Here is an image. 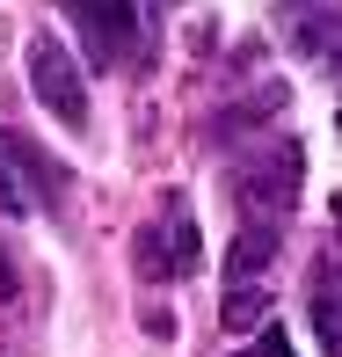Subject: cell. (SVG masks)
Segmentation results:
<instances>
[{
	"mask_svg": "<svg viewBox=\"0 0 342 357\" xmlns=\"http://www.w3.org/2000/svg\"><path fill=\"white\" fill-rule=\"evenodd\" d=\"M233 190H240V219H277V226H284V212L299 204V190H306V153H299V139H291V132H270V139L233 168Z\"/></svg>",
	"mask_w": 342,
	"mask_h": 357,
	"instance_id": "1",
	"label": "cell"
},
{
	"mask_svg": "<svg viewBox=\"0 0 342 357\" xmlns=\"http://www.w3.org/2000/svg\"><path fill=\"white\" fill-rule=\"evenodd\" d=\"M29 88H37V102L52 109L66 132H88V88H80V66L66 59V44H59L52 29L29 37Z\"/></svg>",
	"mask_w": 342,
	"mask_h": 357,
	"instance_id": "2",
	"label": "cell"
},
{
	"mask_svg": "<svg viewBox=\"0 0 342 357\" xmlns=\"http://www.w3.org/2000/svg\"><path fill=\"white\" fill-rule=\"evenodd\" d=\"M284 37L299 59H320V66H342V0H284Z\"/></svg>",
	"mask_w": 342,
	"mask_h": 357,
	"instance_id": "3",
	"label": "cell"
},
{
	"mask_svg": "<svg viewBox=\"0 0 342 357\" xmlns=\"http://www.w3.org/2000/svg\"><path fill=\"white\" fill-rule=\"evenodd\" d=\"M80 29H88V52L109 66V59H124V52H132L139 15H132V0H80Z\"/></svg>",
	"mask_w": 342,
	"mask_h": 357,
	"instance_id": "4",
	"label": "cell"
},
{
	"mask_svg": "<svg viewBox=\"0 0 342 357\" xmlns=\"http://www.w3.org/2000/svg\"><path fill=\"white\" fill-rule=\"evenodd\" d=\"M306 299H313V328H320V343H328V357H342V255L335 248L320 255V270L306 278Z\"/></svg>",
	"mask_w": 342,
	"mask_h": 357,
	"instance_id": "5",
	"label": "cell"
},
{
	"mask_svg": "<svg viewBox=\"0 0 342 357\" xmlns=\"http://www.w3.org/2000/svg\"><path fill=\"white\" fill-rule=\"evenodd\" d=\"M277 263V219H240L233 234V255H226V284H248Z\"/></svg>",
	"mask_w": 342,
	"mask_h": 357,
	"instance_id": "6",
	"label": "cell"
},
{
	"mask_svg": "<svg viewBox=\"0 0 342 357\" xmlns=\"http://www.w3.org/2000/svg\"><path fill=\"white\" fill-rule=\"evenodd\" d=\"M284 102H291V88H284V80H263L255 95H240L233 109H219V117H211V139H240L248 124H263V117H284Z\"/></svg>",
	"mask_w": 342,
	"mask_h": 357,
	"instance_id": "7",
	"label": "cell"
},
{
	"mask_svg": "<svg viewBox=\"0 0 342 357\" xmlns=\"http://www.w3.org/2000/svg\"><path fill=\"white\" fill-rule=\"evenodd\" d=\"M168 255H175V278H189V270L204 263V241H197V219L182 212V197H168Z\"/></svg>",
	"mask_w": 342,
	"mask_h": 357,
	"instance_id": "8",
	"label": "cell"
},
{
	"mask_svg": "<svg viewBox=\"0 0 342 357\" xmlns=\"http://www.w3.org/2000/svg\"><path fill=\"white\" fill-rule=\"evenodd\" d=\"M139 270L146 278H175V255H168V234H160V226H139Z\"/></svg>",
	"mask_w": 342,
	"mask_h": 357,
	"instance_id": "9",
	"label": "cell"
},
{
	"mask_svg": "<svg viewBox=\"0 0 342 357\" xmlns=\"http://www.w3.org/2000/svg\"><path fill=\"white\" fill-rule=\"evenodd\" d=\"M263 306H270V299H263V284H255V291H248V284H233V291H226V328H255V321H263Z\"/></svg>",
	"mask_w": 342,
	"mask_h": 357,
	"instance_id": "10",
	"label": "cell"
},
{
	"mask_svg": "<svg viewBox=\"0 0 342 357\" xmlns=\"http://www.w3.org/2000/svg\"><path fill=\"white\" fill-rule=\"evenodd\" d=\"M29 212V197L15 190V175H8V153H0V219H22Z\"/></svg>",
	"mask_w": 342,
	"mask_h": 357,
	"instance_id": "11",
	"label": "cell"
},
{
	"mask_svg": "<svg viewBox=\"0 0 342 357\" xmlns=\"http://www.w3.org/2000/svg\"><path fill=\"white\" fill-rule=\"evenodd\" d=\"M263 357H291V343H284V328H263Z\"/></svg>",
	"mask_w": 342,
	"mask_h": 357,
	"instance_id": "12",
	"label": "cell"
},
{
	"mask_svg": "<svg viewBox=\"0 0 342 357\" xmlns=\"http://www.w3.org/2000/svg\"><path fill=\"white\" fill-rule=\"evenodd\" d=\"M335 255H342V197H335Z\"/></svg>",
	"mask_w": 342,
	"mask_h": 357,
	"instance_id": "13",
	"label": "cell"
},
{
	"mask_svg": "<svg viewBox=\"0 0 342 357\" xmlns=\"http://www.w3.org/2000/svg\"><path fill=\"white\" fill-rule=\"evenodd\" d=\"M335 132H342V95H335Z\"/></svg>",
	"mask_w": 342,
	"mask_h": 357,
	"instance_id": "14",
	"label": "cell"
}]
</instances>
